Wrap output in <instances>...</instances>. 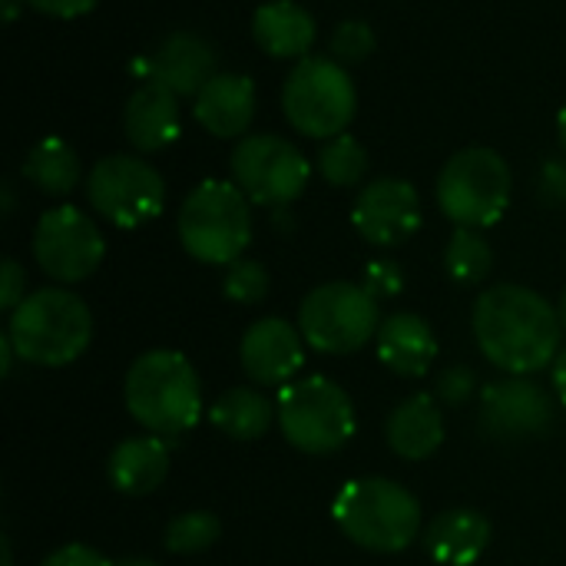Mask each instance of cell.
Returning a JSON list of instances; mask_svg holds the SVG:
<instances>
[{
	"mask_svg": "<svg viewBox=\"0 0 566 566\" xmlns=\"http://www.w3.org/2000/svg\"><path fill=\"white\" fill-rule=\"evenodd\" d=\"M169 474V444L159 434H136L113 448L106 461L109 484L126 497L153 494Z\"/></svg>",
	"mask_w": 566,
	"mask_h": 566,
	"instance_id": "44dd1931",
	"label": "cell"
},
{
	"mask_svg": "<svg viewBox=\"0 0 566 566\" xmlns=\"http://www.w3.org/2000/svg\"><path fill=\"white\" fill-rule=\"evenodd\" d=\"M375 298H391V295H398L401 289H405V275H401V269L395 265V262H388V259H378V262H371L368 269H365V282H361Z\"/></svg>",
	"mask_w": 566,
	"mask_h": 566,
	"instance_id": "4dcf8cb0",
	"label": "cell"
},
{
	"mask_svg": "<svg viewBox=\"0 0 566 566\" xmlns=\"http://www.w3.org/2000/svg\"><path fill=\"white\" fill-rule=\"evenodd\" d=\"M318 172L328 186H338V189L358 186L368 172V149L352 133L332 136L318 149Z\"/></svg>",
	"mask_w": 566,
	"mask_h": 566,
	"instance_id": "4316f807",
	"label": "cell"
},
{
	"mask_svg": "<svg viewBox=\"0 0 566 566\" xmlns=\"http://www.w3.org/2000/svg\"><path fill=\"white\" fill-rule=\"evenodd\" d=\"M17 3H20V0H3V7H7L3 20H7V23H13V17H17Z\"/></svg>",
	"mask_w": 566,
	"mask_h": 566,
	"instance_id": "ab89813d",
	"label": "cell"
},
{
	"mask_svg": "<svg viewBox=\"0 0 566 566\" xmlns=\"http://www.w3.org/2000/svg\"><path fill=\"white\" fill-rule=\"evenodd\" d=\"M222 534V524L216 514L209 511H189V514H179L169 521L166 534H163V544L169 554H202L209 551Z\"/></svg>",
	"mask_w": 566,
	"mask_h": 566,
	"instance_id": "83f0119b",
	"label": "cell"
},
{
	"mask_svg": "<svg viewBox=\"0 0 566 566\" xmlns=\"http://www.w3.org/2000/svg\"><path fill=\"white\" fill-rule=\"evenodd\" d=\"M557 312H560V325H564V332H566V289H564V295H560V308H557Z\"/></svg>",
	"mask_w": 566,
	"mask_h": 566,
	"instance_id": "60d3db41",
	"label": "cell"
},
{
	"mask_svg": "<svg viewBox=\"0 0 566 566\" xmlns=\"http://www.w3.org/2000/svg\"><path fill=\"white\" fill-rule=\"evenodd\" d=\"M375 352L388 371L401 378H424L438 358V338L421 315L398 312L381 322L375 335Z\"/></svg>",
	"mask_w": 566,
	"mask_h": 566,
	"instance_id": "d6986e66",
	"label": "cell"
},
{
	"mask_svg": "<svg viewBox=\"0 0 566 566\" xmlns=\"http://www.w3.org/2000/svg\"><path fill=\"white\" fill-rule=\"evenodd\" d=\"M471 395H474V375H471V368L458 365V368H448V371L441 375V381H438V398H441L444 405L461 408V405L471 401Z\"/></svg>",
	"mask_w": 566,
	"mask_h": 566,
	"instance_id": "1f68e13d",
	"label": "cell"
},
{
	"mask_svg": "<svg viewBox=\"0 0 566 566\" xmlns=\"http://www.w3.org/2000/svg\"><path fill=\"white\" fill-rule=\"evenodd\" d=\"M90 206L116 229H139L163 212L166 182L153 163L129 153L96 159L86 176Z\"/></svg>",
	"mask_w": 566,
	"mask_h": 566,
	"instance_id": "30bf717a",
	"label": "cell"
},
{
	"mask_svg": "<svg viewBox=\"0 0 566 566\" xmlns=\"http://www.w3.org/2000/svg\"><path fill=\"white\" fill-rule=\"evenodd\" d=\"M209 421L232 441H255L272 424V401L255 388H229L212 405Z\"/></svg>",
	"mask_w": 566,
	"mask_h": 566,
	"instance_id": "d4e9b609",
	"label": "cell"
},
{
	"mask_svg": "<svg viewBox=\"0 0 566 566\" xmlns=\"http://www.w3.org/2000/svg\"><path fill=\"white\" fill-rule=\"evenodd\" d=\"M27 298V272L17 259H3L0 265V308L13 312Z\"/></svg>",
	"mask_w": 566,
	"mask_h": 566,
	"instance_id": "d6a6232c",
	"label": "cell"
},
{
	"mask_svg": "<svg viewBox=\"0 0 566 566\" xmlns=\"http://www.w3.org/2000/svg\"><path fill=\"white\" fill-rule=\"evenodd\" d=\"M448 275L461 285H478L491 275L494 269V252L491 242L481 235V229H454L448 252H444Z\"/></svg>",
	"mask_w": 566,
	"mask_h": 566,
	"instance_id": "484cf974",
	"label": "cell"
},
{
	"mask_svg": "<svg viewBox=\"0 0 566 566\" xmlns=\"http://www.w3.org/2000/svg\"><path fill=\"white\" fill-rule=\"evenodd\" d=\"M315 17L295 0H269L252 17V36L275 60H305L315 46Z\"/></svg>",
	"mask_w": 566,
	"mask_h": 566,
	"instance_id": "ffe728a7",
	"label": "cell"
},
{
	"mask_svg": "<svg viewBox=\"0 0 566 566\" xmlns=\"http://www.w3.org/2000/svg\"><path fill=\"white\" fill-rule=\"evenodd\" d=\"M126 411L133 421L159 438L186 434L202 418V385L192 361L176 348L143 352L123 385Z\"/></svg>",
	"mask_w": 566,
	"mask_h": 566,
	"instance_id": "7a4b0ae2",
	"label": "cell"
},
{
	"mask_svg": "<svg viewBox=\"0 0 566 566\" xmlns=\"http://www.w3.org/2000/svg\"><path fill=\"white\" fill-rule=\"evenodd\" d=\"M352 226L378 249L401 245L421 229V196L408 179H371L352 206Z\"/></svg>",
	"mask_w": 566,
	"mask_h": 566,
	"instance_id": "4fadbf2b",
	"label": "cell"
},
{
	"mask_svg": "<svg viewBox=\"0 0 566 566\" xmlns=\"http://www.w3.org/2000/svg\"><path fill=\"white\" fill-rule=\"evenodd\" d=\"M23 176L46 196H66L80 182V153L66 139L46 136L30 146L23 159Z\"/></svg>",
	"mask_w": 566,
	"mask_h": 566,
	"instance_id": "cb8c5ba5",
	"label": "cell"
},
{
	"mask_svg": "<svg viewBox=\"0 0 566 566\" xmlns=\"http://www.w3.org/2000/svg\"><path fill=\"white\" fill-rule=\"evenodd\" d=\"M388 448L405 461H424L444 444V415L431 395H411L388 418Z\"/></svg>",
	"mask_w": 566,
	"mask_h": 566,
	"instance_id": "603a6c76",
	"label": "cell"
},
{
	"mask_svg": "<svg viewBox=\"0 0 566 566\" xmlns=\"http://www.w3.org/2000/svg\"><path fill=\"white\" fill-rule=\"evenodd\" d=\"M179 96L156 80H143L123 109V133L139 153H159L179 139Z\"/></svg>",
	"mask_w": 566,
	"mask_h": 566,
	"instance_id": "ac0fdd59",
	"label": "cell"
},
{
	"mask_svg": "<svg viewBox=\"0 0 566 566\" xmlns=\"http://www.w3.org/2000/svg\"><path fill=\"white\" fill-rule=\"evenodd\" d=\"M375 53V33L365 20H342L332 33V56L338 63H361Z\"/></svg>",
	"mask_w": 566,
	"mask_h": 566,
	"instance_id": "f546056e",
	"label": "cell"
},
{
	"mask_svg": "<svg viewBox=\"0 0 566 566\" xmlns=\"http://www.w3.org/2000/svg\"><path fill=\"white\" fill-rule=\"evenodd\" d=\"M554 421V401L551 395L514 375L507 381H494L481 395V428L497 441H524L547 434Z\"/></svg>",
	"mask_w": 566,
	"mask_h": 566,
	"instance_id": "5bb4252c",
	"label": "cell"
},
{
	"mask_svg": "<svg viewBox=\"0 0 566 566\" xmlns=\"http://www.w3.org/2000/svg\"><path fill=\"white\" fill-rule=\"evenodd\" d=\"M222 292H226L229 302H239V305L262 302L265 292H269V272H265V265L255 262V259H235L232 265H226Z\"/></svg>",
	"mask_w": 566,
	"mask_h": 566,
	"instance_id": "f1b7e54d",
	"label": "cell"
},
{
	"mask_svg": "<svg viewBox=\"0 0 566 566\" xmlns=\"http://www.w3.org/2000/svg\"><path fill=\"white\" fill-rule=\"evenodd\" d=\"M279 428L302 454H335L355 434V405L342 385L325 375L289 381L279 391Z\"/></svg>",
	"mask_w": 566,
	"mask_h": 566,
	"instance_id": "ba28073f",
	"label": "cell"
},
{
	"mask_svg": "<svg viewBox=\"0 0 566 566\" xmlns=\"http://www.w3.org/2000/svg\"><path fill=\"white\" fill-rule=\"evenodd\" d=\"M13 355H17V352H13V345H10V338L3 335V338H0V371H3V375H10V365H13Z\"/></svg>",
	"mask_w": 566,
	"mask_h": 566,
	"instance_id": "8d00e7d4",
	"label": "cell"
},
{
	"mask_svg": "<svg viewBox=\"0 0 566 566\" xmlns=\"http://www.w3.org/2000/svg\"><path fill=\"white\" fill-rule=\"evenodd\" d=\"M116 566H159V564H153V560H146V557H126V560H119Z\"/></svg>",
	"mask_w": 566,
	"mask_h": 566,
	"instance_id": "f35d334b",
	"label": "cell"
},
{
	"mask_svg": "<svg viewBox=\"0 0 566 566\" xmlns=\"http://www.w3.org/2000/svg\"><path fill=\"white\" fill-rule=\"evenodd\" d=\"M511 166L491 146L454 153L438 176V206L458 229H488L511 206Z\"/></svg>",
	"mask_w": 566,
	"mask_h": 566,
	"instance_id": "8992f818",
	"label": "cell"
},
{
	"mask_svg": "<svg viewBox=\"0 0 566 566\" xmlns=\"http://www.w3.org/2000/svg\"><path fill=\"white\" fill-rule=\"evenodd\" d=\"M378 328V298L355 282H325L298 305V332L322 355H355Z\"/></svg>",
	"mask_w": 566,
	"mask_h": 566,
	"instance_id": "9c48e42d",
	"label": "cell"
},
{
	"mask_svg": "<svg viewBox=\"0 0 566 566\" xmlns=\"http://www.w3.org/2000/svg\"><path fill=\"white\" fill-rule=\"evenodd\" d=\"M229 166L232 182L249 196V202L275 209L295 202L312 179V163L305 159V153L272 133L242 136L232 149Z\"/></svg>",
	"mask_w": 566,
	"mask_h": 566,
	"instance_id": "8fae6325",
	"label": "cell"
},
{
	"mask_svg": "<svg viewBox=\"0 0 566 566\" xmlns=\"http://www.w3.org/2000/svg\"><path fill=\"white\" fill-rule=\"evenodd\" d=\"M7 338L17 358L40 368H63L90 348L93 315L66 289H36L10 312Z\"/></svg>",
	"mask_w": 566,
	"mask_h": 566,
	"instance_id": "3957f363",
	"label": "cell"
},
{
	"mask_svg": "<svg viewBox=\"0 0 566 566\" xmlns=\"http://www.w3.org/2000/svg\"><path fill=\"white\" fill-rule=\"evenodd\" d=\"M560 312L527 285H494L474 305L478 348L507 375H531L557 361Z\"/></svg>",
	"mask_w": 566,
	"mask_h": 566,
	"instance_id": "6da1fadb",
	"label": "cell"
},
{
	"mask_svg": "<svg viewBox=\"0 0 566 566\" xmlns=\"http://www.w3.org/2000/svg\"><path fill=\"white\" fill-rule=\"evenodd\" d=\"M40 566H116L109 564L96 547H90V544H66V547H60V551H53L46 560Z\"/></svg>",
	"mask_w": 566,
	"mask_h": 566,
	"instance_id": "836d02e7",
	"label": "cell"
},
{
	"mask_svg": "<svg viewBox=\"0 0 566 566\" xmlns=\"http://www.w3.org/2000/svg\"><path fill=\"white\" fill-rule=\"evenodd\" d=\"M23 3H30L33 10L56 17V20H76L83 13H90L99 0H23Z\"/></svg>",
	"mask_w": 566,
	"mask_h": 566,
	"instance_id": "e575fe53",
	"label": "cell"
},
{
	"mask_svg": "<svg viewBox=\"0 0 566 566\" xmlns=\"http://www.w3.org/2000/svg\"><path fill=\"white\" fill-rule=\"evenodd\" d=\"M285 119L312 139L342 136L358 109V90L335 56H305L282 86Z\"/></svg>",
	"mask_w": 566,
	"mask_h": 566,
	"instance_id": "52a82bcc",
	"label": "cell"
},
{
	"mask_svg": "<svg viewBox=\"0 0 566 566\" xmlns=\"http://www.w3.org/2000/svg\"><path fill=\"white\" fill-rule=\"evenodd\" d=\"M149 80L163 83L176 96H199V90L219 73V56L216 46L192 33V30H176L169 33L153 53H149Z\"/></svg>",
	"mask_w": 566,
	"mask_h": 566,
	"instance_id": "2e32d148",
	"label": "cell"
},
{
	"mask_svg": "<svg viewBox=\"0 0 566 566\" xmlns=\"http://www.w3.org/2000/svg\"><path fill=\"white\" fill-rule=\"evenodd\" d=\"M554 388H557L560 405L566 408V352H560L557 361H554Z\"/></svg>",
	"mask_w": 566,
	"mask_h": 566,
	"instance_id": "d590c367",
	"label": "cell"
},
{
	"mask_svg": "<svg viewBox=\"0 0 566 566\" xmlns=\"http://www.w3.org/2000/svg\"><path fill=\"white\" fill-rule=\"evenodd\" d=\"M335 524L342 534L371 554L408 551L421 534V504L418 497L388 478H358L348 481L335 497Z\"/></svg>",
	"mask_w": 566,
	"mask_h": 566,
	"instance_id": "277c9868",
	"label": "cell"
},
{
	"mask_svg": "<svg viewBox=\"0 0 566 566\" xmlns=\"http://www.w3.org/2000/svg\"><path fill=\"white\" fill-rule=\"evenodd\" d=\"M557 136H560V146H564L566 153V106L560 109V116H557Z\"/></svg>",
	"mask_w": 566,
	"mask_h": 566,
	"instance_id": "74e56055",
	"label": "cell"
},
{
	"mask_svg": "<svg viewBox=\"0 0 566 566\" xmlns=\"http://www.w3.org/2000/svg\"><path fill=\"white\" fill-rule=\"evenodd\" d=\"M239 361L249 381L285 388L305 365V338L285 318H259L239 342Z\"/></svg>",
	"mask_w": 566,
	"mask_h": 566,
	"instance_id": "9a60e30c",
	"label": "cell"
},
{
	"mask_svg": "<svg viewBox=\"0 0 566 566\" xmlns=\"http://www.w3.org/2000/svg\"><path fill=\"white\" fill-rule=\"evenodd\" d=\"M491 544V521L478 511H444L424 527V551L441 566H474Z\"/></svg>",
	"mask_w": 566,
	"mask_h": 566,
	"instance_id": "7402d4cb",
	"label": "cell"
},
{
	"mask_svg": "<svg viewBox=\"0 0 566 566\" xmlns=\"http://www.w3.org/2000/svg\"><path fill=\"white\" fill-rule=\"evenodd\" d=\"M106 255V239L99 226L76 206L46 209L33 229L36 265L63 285L90 279Z\"/></svg>",
	"mask_w": 566,
	"mask_h": 566,
	"instance_id": "7c38bea8",
	"label": "cell"
},
{
	"mask_svg": "<svg viewBox=\"0 0 566 566\" xmlns=\"http://www.w3.org/2000/svg\"><path fill=\"white\" fill-rule=\"evenodd\" d=\"M192 116L219 139H242L255 119V83L245 73H216L192 99Z\"/></svg>",
	"mask_w": 566,
	"mask_h": 566,
	"instance_id": "e0dca14e",
	"label": "cell"
},
{
	"mask_svg": "<svg viewBox=\"0 0 566 566\" xmlns=\"http://www.w3.org/2000/svg\"><path fill=\"white\" fill-rule=\"evenodd\" d=\"M179 242L202 265H232L252 242L249 196L226 179L199 182L182 199Z\"/></svg>",
	"mask_w": 566,
	"mask_h": 566,
	"instance_id": "5b68a950",
	"label": "cell"
}]
</instances>
